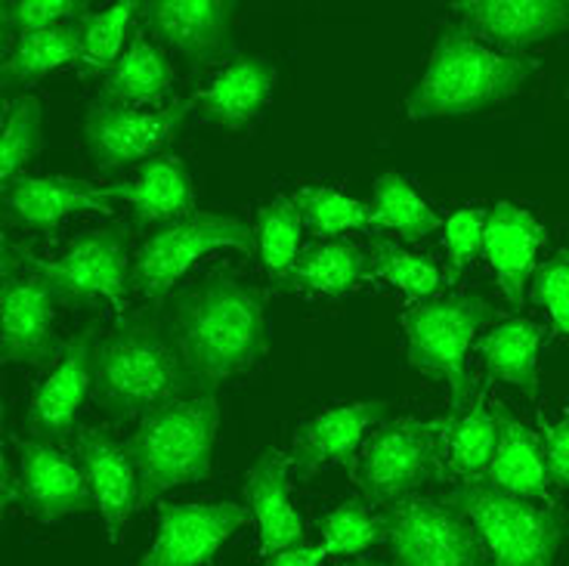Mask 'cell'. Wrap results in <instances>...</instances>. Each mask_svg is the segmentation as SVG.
<instances>
[{"label":"cell","mask_w":569,"mask_h":566,"mask_svg":"<svg viewBox=\"0 0 569 566\" xmlns=\"http://www.w3.org/2000/svg\"><path fill=\"white\" fill-rule=\"evenodd\" d=\"M541 425V455H545V474L548 483H555L557 489H569V411L551 425L545 415L539 418Z\"/></svg>","instance_id":"obj_41"},{"label":"cell","mask_w":569,"mask_h":566,"mask_svg":"<svg viewBox=\"0 0 569 566\" xmlns=\"http://www.w3.org/2000/svg\"><path fill=\"white\" fill-rule=\"evenodd\" d=\"M532 300L548 310L560 335L569 338V251H557L532 276Z\"/></svg>","instance_id":"obj_40"},{"label":"cell","mask_w":569,"mask_h":566,"mask_svg":"<svg viewBox=\"0 0 569 566\" xmlns=\"http://www.w3.org/2000/svg\"><path fill=\"white\" fill-rule=\"evenodd\" d=\"M22 260L38 269L62 307H81L90 300H109L124 316L130 291V227L87 229L69 241L57 260L34 257L22 248Z\"/></svg>","instance_id":"obj_9"},{"label":"cell","mask_w":569,"mask_h":566,"mask_svg":"<svg viewBox=\"0 0 569 566\" xmlns=\"http://www.w3.org/2000/svg\"><path fill=\"white\" fill-rule=\"evenodd\" d=\"M498 446V421L492 406L486 403L483 390L461 415L446 418L442 430V465L446 474L456 480H477L489 474V465L496 458Z\"/></svg>","instance_id":"obj_28"},{"label":"cell","mask_w":569,"mask_h":566,"mask_svg":"<svg viewBox=\"0 0 569 566\" xmlns=\"http://www.w3.org/2000/svg\"><path fill=\"white\" fill-rule=\"evenodd\" d=\"M232 13L236 3L220 0H149L140 3V19L158 41L168 43L173 53L192 66L204 69L217 59L232 57Z\"/></svg>","instance_id":"obj_15"},{"label":"cell","mask_w":569,"mask_h":566,"mask_svg":"<svg viewBox=\"0 0 569 566\" xmlns=\"http://www.w3.org/2000/svg\"><path fill=\"white\" fill-rule=\"evenodd\" d=\"M498 421L496 458L489 465L486 480L508 496L545 502L548 505V474H545V455H541V437L513 415L505 403L492 406Z\"/></svg>","instance_id":"obj_25"},{"label":"cell","mask_w":569,"mask_h":566,"mask_svg":"<svg viewBox=\"0 0 569 566\" xmlns=\"http://www.w3.org/2000/svg\"><path fill=\"white\" fill-rule=\"evenodd\" d=\"M486 214L483 208H461L446 224H442V245H446V285H456L465 269L480 257L483 251V232H486Z\"/></svg>","instance_id":"obj_39"},{"label":"cell","mask_w":569,"mask_h":566,"mask_svg":"<svg viewBox=\"0 0 569 566\" xmlns=\"http://www.w3.org/2000/svg\"><path fill=\"white\" fill-rule=\"evenodd\" d=\"M196 394L161 310L121 316L109 335L97 338L93 399L114 425Z\"/></svg>","instance_id":"obj_2"},{"label":"cell","mask_w":569,"mask_h":566,"mask_svg":"<svg viewBox=\"0 0 569 566\" xmlns=\"http://www.w3.org/2000/svg\"><path fill=\"white\" fill-rule=\"evenodd\" d=\"M81 57V29L78 22L57 26V29L31 31L3 53V69H0V85L3 97L13 102L16 90H26L34 81H41L43 75L62 69Z\"/></svg>","instance_id":"obj_29"},{"label":"cell","mask_w":569,"mask_h":566,"mask_svg":"<svg viewBox=\"0 0 569 566\" xmlns=\"http://www.w3.org/2000/svg\"><path fill=\"white\" fill-rule=\"evenodd\" d=\"M545 328L529 319H508L477 340V354L483 356L492 381L520 390L527 399L539 397V347Z\"/></svg>","instance_id":"obj_27"},{"label":"cell","mask_w":569,"mask_h":566,"mask_svg":"<svg viewBox=\"0 0 569 566\" xmlns=\"http://www.w3.org/2000/svg\"><path fill=\"white\" fill-rule=\"evenodd\" d=\"M303 229L316 239L338 241L343 232L371 229V208L362 201L347 199L331 186H303L295 196Z\"/></svg>","instance_id":"obj_33"},{"label":"cell","mask_w":569,"mask_h":566,"mask_svg":"<svg viewBox=\"0 0 569 566\" xmlns=\"http://www.w3.org/2000/svg\"><path fill=\"white\" fill-rule=\"evenodd\" d=\"M300 229H303V224H300V211L295 199L279 196V199L257 208V257L263 260V267L270 272V282H276L284 269L298 260Z\"/></svg>","instance_id":"obj_34"},{"label":"cell","mask_w":569,"mask_h":566,"mask_svg":"<svg viewBox=\"0 0 569 566\" xmlns=\"http://www.w3.org/2000/svg\"><path fill=\"white\" fill-rule=\"evenodd\" d=\"M326 557V545H298V548H288V552L267 557L263 566H322Z\"/></svg>","instance_id":"obj_42"},{"label":"cell","mask_w":569,"mask_h":566,"mask_svg":"<svg viewBox=\"0 0 569 566\" xmlns=\"http://www.w3.org/2000/svg\"><path fill=\"white\" fill-rule=\"evenodd\" d=\"M217 248L257 255L254 229L232 214L196 211L158 227L130 264V288L146 300H164L186 269Z\"/></svg>","instance_id":"obj_8"},{"label":"cell","mask_w":569,"mask_h":566,"mask_svg":"<svg viewBox=\"0 0 569 566\" xmlns=\"http://www.w3.org/2000/svg\"><path fill=\"white\" fill-rule=\"evenodd\" d=\"M545 241H548V229L527 208L498 201L486 214L483 257L496 269L498 288L511 307L523 304L527 282L536 276V255Z\"/></svg>","instance_id":"obj_21"},{"label":"cell","mask_w":569,"mask_h":566,"mask_svg":"<svg viewBox=\"0 0 569 566\" xmlns=\"http://www.w3.org/2000/svg\"><path fill=\"white\" fill-rule=\"evenodd\" d=\"M93 347L97 326H87L59 354L53 371L38 384L29 403V430L43 443H66L74 430L78 411L93 390Z\"/></svg>","instance_id":"obj_16"},{"label":"cell","mask_w":569,"mask_h":566,"mask_svg":"<svg viewBox=\"0 0 569 566\" xmlns=\"http://www.w3.org/2000/svg\"><path fill=\"white\" fill-rule=\"evenodd\" d=\"M220 425V406L213 394L173 399L142 415L128 439L140 474V508L152 505L173 486L211 477V453Z\"/></svg>","instance_id":"obj_4"},{"label":"cell","mask_w":569,"mask_h":566,"mask_svg":"<svg viewBox=\"0 0 569 566\" xmlns=\"http://www.w3.org/2000/svg\"><path fill=\"white\" fill-rule=\"evenodd\" d=\"M532 75L536 59L498 53L465 26H446L437 34L421 81L406 97V115L425 121L486 112L517 97Z\"/></svg>","instance_id":"obj_3"},{"label":"cell","mask_w":569,"mask_h":566,"mask_svg":"<svg viewBox=\"0 0 569 566\" xmlns=\"http://www.w3.org/2000/svg\"><path fill=\"white\" fill-rule=\"evenodd\" d=\"M567 97H569V87H567Z\"/></svg>","instance_id":"obj_44"},{"label":"cell","mask_w":569,"mask_h":566,"mask_svg":"<svg viewBox=\"0 0 569 566\" xmlns=\"http://www.w3.org/2000/svg\"><path fill=\"white\" fill-rule=\"evenodd\" d=\"M263 307V291L229 269H217L173 295L164 322L199 394H213L267 354Z\"/></svg>","instance_id":"obj_1"},{"label":"cell","mask_w":569,"mask_h":566,"mask_svg":"<svg viewBox=\"0 0 569 566\" xmlns=\"http://www.w3.org/2000/svg\"><path fill=\"white\" fill-rule=\"evenodd\" d=\"M440 227L442 220L437 217V211L415 192L402 173L387 170L375 180L371 229H390L402 241H421Z\"/></svg>","instance_id":"obj_31"},{"label":"cell","mask_w":569,"mask_h":566,"mask_svg":"<svg viewBox=\"0 0 569 566\" xmlns=\"http://www.w3.org/2000/svg\"><path fill=\"white\" fill-rule=\"evenodd\" d=\"M41 100L19 97L10 102L3 118V149H0V186L19 177V170L41 152Z\"/></svg>","instance_id":"obj_36"},{"label":"cell","mask_w":569,"mask_h":566,"mask_svg":"<svg viewBox=\"0 0 569 566\" xmlns=\"http://www.w3.org/2000/svg\"><path fill=\"white\" fill-rule=\"evenodd\" d=\"M248 510L232 502H180L161 510L158 536L137 566H204L236 529Z\"/></svg>","instance_id":"obj_14"},{"label":"cell","mask_w":569,"mask_h":566,"mask_svg":"<svg viewBox=\"0 0 569 566\" xmlns=\"http://www.w3.org/2000/svg\"><path fill=\"white\" fill-rule=\"evenodd\" d=\"M90 13L87 0H7L0 3V29H3V53L10 41H19L31 31L57 29L69 22H81Z\"/></svg>","instance_id":"obj_37"},{"label":"cell","mask_w":569,"mask_h":566,"mask_svg":"<svg viewBox=\"0 0 569 566\" xmlns=\"http://www.w3.org/2000/svg\"><path fill=\"white\" fill-rule=\"evenodd\" d=\"M316 529L328 554H359L385 538L381 514L371 517L359 502H343L335 510H328L326 517H319Z\"/></svg>","instance_id":"obj_38"},{"label":"cell","mask_w":569,"mask_h":566,"mask_svg":"<svg viewBox=\"0 0 569 566\" xmlns=\"http://www.w3.org/2000/svg\"><path fill=\"white\" fill-rule=\"evenodd\" d=\"M387 403H350L335 406L300 425L291 437V465L300 480H313L328 465L356 470V449L371 425L385 421Z\"/></svg>","instance_id":"obj_20"},{"label":"cell","mask_w":569,"mask_h":566,"mask_svg":"<svg viewBox=\"0 0 569 566\" xmlns=\"http://www.w3.org/2000/svg\"><path fill=\"white\" fill-rule=\"evenodd\" d=\"M276 90V66L263 57H239L196 93L199 115L211 125L242 130L254 121Z\"/></svg>","instance_id":"obj_24"},{"label":"cell","mask_w":569,"mask_h":566,"mask_svg":"<svg viewBox=\"0 0 569 566\" xmlns=\"http://www.w3.org/2000/svg\"><path fill=\"white\" fill-rule=\"evenodd\" d=\"M19 505L41 524L97 508L84 467L43 439H16Z\"/></svg>","instance_id":"obj_13"},{"label":"cell","mask_w":569,"mask_h":566,"mask_svg":"<svg viewBox=\"0 0 569 566\" xmlns=\"http://www.w3.org/2000/svg\"><path fill=\"white\" fill-rule=\"evenodd\" d=\"M492 319H498V310L480 295L418 300L415 307L402 312V328L409 340V366L449 387L452 394L449 415H461L477 397L465 356L473 344V335Z\"/></svg>","instance_id":"obj_6"},{"label":"cell","mask_w":569,"mask_h":566,"mask_svg":"<svg viewBox=\"0 0 569 566\" xmlns=\"http://www.w3.org/2000/svg\"><path fill=\"white\" fill-rule=\"evenodd\" d=\"M140 10L137 0H124V3H114L112 10L106 13H87L78 29H81V57H78V75L81 78H100L118 66L121 53V43L128 34V26L133 13Z\"/></svg>","instance_id":"obj_32"},{"label":"cell","mask_w":569,"mask_h":566,"mask_svg":"<svg viewBox=\"0 0 569 566\" xmlns=\"http://www.w3.org/2000/svg\"><path fill=\"white\" fill-rule=\"evenodd\" d=\"M74 453L84 467L97 510H100L109 542H121L130 514L140 508V474L128 443H118L109 430L81 427Z\"/></svg>","instance_id":"obj_17"},{"label":"cell","mask_w":569,"mask_h":566,"mask_svg":"<svg viewBox=\"0 0 569 566\" xmlns=\"http://www.w3.org/2000/svg\"><path fill=\"white\" fill-rule=\"evenodd\" d=\"M109 201L121 199L133 205V227L171 224L196 214V189L180 156H156L140 165L137 180L128 186H102Z\"/></svg>","instance_id":"obj_23"},{"label":"cell","mask_w":569,"mask_h":566,"mask_svg":"<svg viewBox=\"0 0 569 566\" xmlns=\"http://www.w3.org/2000/svg\"><path fill=\"white\" fill-rule=\"evenodd\" d=\"M338 566H381V564H375V560H353V564H338Z\"/></svg>","instance_id":"obj_43"},{"label":"cell","mask_w":569,"mask_h":566,"mask_svg":"<svg viewBox=\"0 0 569 566\" xmlns=\"http://www.w3.org/2000/svg\"><path fill=\"white\" fill-rule=\"evenodd\" d=\"M59 300L38 269L22 260V245L3 239L0 251V354L3 363L43 366L59 359L62 347L53 335V312Z\"/></svg>","instance_id":"obj_11"},{"label":"cell","mask_w":569,"mask_h":566,"mask_svg":"<svg viewBox=\"0 0 569 566\" xmlns=\"http://www.w3.org/2000/svg\"><path fill=\"white\" fill-rule=\"evenodd\" d=\"M371 257V279H381L399 288L402 295L415 300H430L440 291L442 276L440 269L433 267L425 257H415L402 251L397 241L375 236L369 248Z\"/></svg>","instance_id":"obj_35"},{"label":"cell","mask_w":569,"mask_h":566,"mask_svg":"<svg viewBox=\"0 0 569 566\" xmlns=\"http://www.w3.org/2000/svg\"><path fill=\"white\" fill-rule=\"evenodd\" d=\"M381 520L397 566H492L483 538L446 498H402Z\"/></svg>","instance_id":"obj_10"},{"label":"cell","mask_w":569,"mask_h":566,"mask_svg":"<svg viewBox=\"0 0 569 566\" xmlns=\"http://www.w3.org/2000/svg\"><path fill=\"white\" fill-rule=\"evenodd\" d=\"M288 467H291V455L263 449L251 470L244 474L242 493L260 529L263 557L303 545V520L288 502Z\"/></svg>","instance_id":"obj_22"},{"label":"cell","mask_w":569,"mask_h":566,"mask_svg":"<svg viewBox=\"0 0 569 566\" xmlns=\"http://www.w3.org/2000/svg\"><path fill=\"white\" fill-rule=\"evenodd\" d=\"M446 502L483 538L492 566H555L567 524L551 505L508 496L483 477L456 486Z\"/></svg>","instance_id":"obj_5"},{"label":"cell","mask_w":569,"mask_h":566,"mask_svg":"<svg viewBox=\"0 0 569 566\" xmlns=\"http://www.w3.org/2000/svg\"><path fill=\"white\" fill-rule=\"evenodd\" d=\"M442 430L446 418H399L381 425V430L362 446V455L356 458L353 480L362 496L385 508L402 498L421 496L427 483L446 474Z\"/></svg>","instance_id":"obj_7"},{"label":"cell","mask_w":569,"mask_h":566,"mask_svg":"<svg viewBox=\"0 0 569 566\" xmlns=\"http://www.w3.org/2000/svg\"><path fill=\"white\" fill-rule=\"evenodd\" d=\"M171 87V62L164 59L156 43L146 41L142 34H133L124 57L118 59V66L106 75L100 97L121 102V106H140V102L161 100Z\"/></svg>","instance_id":"obj_30"},{"label":"cell","mask_w":569,"mask_h":566,"mask_svg":"<svg viewBox=\"0 0 569 566\" xmlns=\"http://www.w3.org/2000/svg\"><path fill=\"white\" fill-rule=\"evenodd\" d=\"M371 282L369 251L356 248L350 241H322L313 248H303L298 260L276 279L279 291H307L343 298L356 285Z\"/></svg>","instance_id":"obj_26"},{"label":"cell","mask_w":569,"mask_h":566,"mask_svg":"<svg viewBox=\"0 0 569 566\" xmlns=\"http://www.w3.org/2000/svg\"><path fill=\"white\" fill-rule=\"evenodd\" d=\"M192 106L196 97L164 106L158 112H137L133 106L97 97L84 115V146L93 168L121 170L137 161L146 165L177 137Z\"/></svg>","instance_id":"obj_12"},{"label":"cell","mask_w":569,"mask_h":566,"mask_svg":"<svg viewBox=\"0 0 569 566\" xmlns=\"http://www.w3.org/2000/svg\"><path fill=\"white\" fill-rule=\"evenodd\" d=\"M3 217L13 227L31 232H53L71 217L87 211H112V201L102 196V186L74 180V177H26L0 186Z\"/></svg>","instance_id":"obj_19"},{"label":"cell","mask_w":569,"mask_h":566,"mask_svg":"<svg viewBox=\"0 0 569 566\" xmlns=\"http://www.w3.org/2000/svg\"><path fill=\"white\" fill-rule=\"evenodd\" d=\"M461 26L501 50H523L569 31V0H458Z\"/></svg>","instance_id":"obj_18"}]
</instances>
